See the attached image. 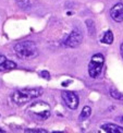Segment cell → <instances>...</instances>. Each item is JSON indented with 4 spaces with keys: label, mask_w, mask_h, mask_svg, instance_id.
<instances>
[{
    "label": "cell",
    "mask_w": 123,
    "mask_h": 133,
    "mask_svg": "<svg viewBox=\"0 0 123 133\" xmlns=\"http://www.w3.org/2000/svg\"><path fill=\"white\" fill-rule=\"evenodd\" d=\"M14 51L21 59H33L38 55L37 46L31 41L18 43L14 46Z\"/></svg>",
    "instance_id": "7a4b0ae2"
},
{
    "label": "cell",
    "mask_w": 123,
    "mask_h": 133,
    "mask_svg": "<svg viewBox=\"0 0 123 133\" xmlns=\"http://www.w3.org/2000/svg\"><path fill=\"white\" fill-rule=\"evenodd\" d=\"M102 43L107 44V45H110V44L113 43V34L111 31H107L105 32V34L102 36Z\"/></svg>",
    "instance_id": "30bf717a"
},
{
    "label": "cell",
    "mask_w": 123,
    "mask_h": 133,
    "mask_svg": "<svg viewBox=\"0 0 123 133\" xmlns=\"http://www.w3.org/2000/svg\"><path fill=\"white\" fill-rule=\"evenodd\" d=\"M62 99L65 104L66 107H69L70 109H76L79 106L80 98L73 92H63L62 93Z\"/></svg>",
    "instance_id": "8992f818"
},
{
    "label": "cell",
    "mask_w": 123,
    "mask_h": 133,
    "mask_svg": "<svg viewBox=\"0 0 123 133\" xmlns=\"http://www.w3.org/2000/svg\"><path fill=\"white\" fill-rule=\"evenodd\" d=\"M104 63H105V58L101 54H96L92 57L91 61L88 64V73L92 77L96 79L100 75V73L102 72L104 68Z\"/></svg>",
    "instance_id": "3957f363"
},
{
    "label": "cell",
    "mask_w": 123,
    "mask_h": 133,
    "mask_svg": "<svg viewBox=\"0 0 123 133\" xmlns=\"http://www.w3.org/2000/svg\"><path fill=\"white\" fill-rule=\"evenodd\" d=\"M119 121L123 123V117H120V118H119Z\"/></svg>",
    "instance_id": "2e32d148"
},
{
    "label": "cell",
    "mask_w": 123,
    "mask_h": 133,
    "mask_svg": "<svg viewBox=\"0 0 123 133\" xmlns=\"http://www.w3.org/2000/svg\"><path fill=\"white\" fill-rule=\"evenodd\" d=\"M83 41V35L80 31H72L70 33V35L66 37V39L63 42L64 46L66 47H71V48H74V47H77L82 43Z\"/></svg>",
    "instance_id": "5b68a950"
},
{
    "label": "cell",
    "mask_w": 123,
    "mask_h": 133,
    "mask_svg": "<svg viewBox=\"0 0 123 133\" xmlns=\"http://www.w3.org/2000/svg\"><path fill=\"white\" fill-rule=\"evenodd\" d=\"M121 55H122V58H123V44L121 45Z\"/></svg>",
    "instance_id": "9a60e30c"
},
{
    "label": "cell",
    "mask_w": 123,
    "mask_h": 133,
    "mask_svg": "<svg viewBox=\"0 0 123 133\" xmlns=\"http://www.w3.org/2000/svg\"><path fill=\"white\" fill-rule=\"evenodd\" d=\"M16 66V64L11 61V60H8L4 56L0 55V71H8V70H12Z\"/></svg>",
    "instance_id": "ba28073f"
},
{
    "label": "cell",
    "mask_w": 123,
    "mask_h": 133,
    "mask_svg": "<svg viewBox=\"0 0 123 133\" xmlns=\"http://www.w3.org/2000/svg\"><path fill=\"white\" fill-rule=\"evenodd\" d=\"M29 110L30 112H32L34 116H36L42 120L47 119L50 116V107L45 102H37L32 104Z\"/></svg>",
    "instance_id": "277c9868"
},
{
    "label": "cell",
    "mask_w": 123,
    "mask_h": 133,
    "mask_svg": "<svg viewBox=\"0 0 123 133\" xmlns=\"http://www.w3.org/2000/svg\"><path fill=\"white\" fill-rule=\"evenodd\" d=\"M101 129L106 132H110V133H123V128L119 127L113 123H106L101 125Z\"/></svg>",
    "instance_id": "9c48e42d"
},
{
    "label": "cell",
    "mask_w": 123,
    "mask_h": 133,
    "mask_svg": "<svg viewBox=\"0 0 123 133\" xmlns=\"http://www.w3.org/2000/svg\"><path fill=\"white\" fill-rule=\"evenodd\" d=\"M110 15L114 21L122 22L123 21V3H117L114 7L111 9Z\"/></svg>",
    "instance_id": "52a82bcc"
},
{
    "label": "cell",
    "mask_w": 123,
    "mask_h": 133,
    "mask_svg": "<svg viewBox=\"0 0 123 133\" xmlns=\"http://www.w3.org/2000/svg\"><path fill=\"white\" fill-rule=\"evenodd\" d=\"M40 75H42L43 77H46V79H49V73H48V72H46V71H43L42 73H40Z\"/></svg>",
    "instance_id": "4fadbf2b"
},
{
    "label": "cell",
    "mask_w": 123,
    "mask_h": 133,
    "mask_svg": "<svg viewBox=\"0 0 123 133\" xmlns=\"http://www.w3.org/2000/svg\"><path fill=\"white\" fill-rule=\"evenodd\" d=\"M25 132H46L45 130H25Z\"/></svg>",
    "instance_id": "5bb4252c"
},
{
    "label": "cell",
    "mask_w": 123,
    "mask_h": 133,
    "mask_svg": "<svg viewBox=\"0 0 123 133\" xmlns=\"http://www.w3.org/2000/svg\"><path fill=\"white\" fill-rule=\"evenodd\" d=\"M43 94V90L39 87L35 88H22L12 94V101L16 105H23L33 99L39 97Z\"/></svg>",
    "instance_id": "6da1fadb"
},
{
    "label": "cell",
    "mask_w": 123,
    "mask_h": 133,
    "mask_svg": "<svg viewBox=\"0 0 123 133\" xmlns=\"http://www.w3.org/2000/svg\"><path fill=\"white\" fill-rule=\"evenodd\" d=\"M91 114H92V109H91V107H87V106H85L83 108V110H82V112H81V115H80V119L81 120H84V119H87L89 116H91Z\"/></svg>",
    "instance_id": "8fae6325"
},
{
    "label": "cell",
    "mask_w": 123,
    "mask_h": 133,
    "mask_svg": "<svg viewBox=\"0 0 123 133\" xmlns=\"http://www.w3.org/2000/svg\"><path fill=\"white\" fill-rule=\"evenodd\" d=\"M110 95H111V97L118 99V101H123V95L120 92L114 90V88H110Z\"/></svg>",
    "instance_id": "7c38bea8"
}]
</instances>
